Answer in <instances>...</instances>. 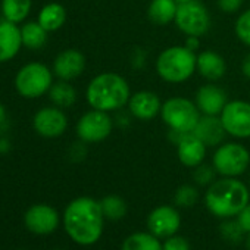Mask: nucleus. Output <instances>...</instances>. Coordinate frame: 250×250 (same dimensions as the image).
<instances>
[{"label":"nucleus","mask_w":250,"mask_h":250,"mask_svg":"<svg viewBox=\"0 0 250 250\" xmlns=\"http://www.w3.org/2000/svg\"><path fill=\"white\" fill-rule=\"evenodd\" d=\"M47 31L37 22V21H30L25 22L21 27V39H22V46L30 49V50H39L46 46L47 43Z\"/></svg>","instance_id":"nucleus-24"},{"label":"nucleus","mask_w":250,"mask_h":250,"mask_svg":"<svg viewBox=\"0 0 250 250\" xmlns=\"http://www.w3.org/2000/svg\"><path fill=\"white\" fill-rule=\"evenodd\" d=\"M61 218L58 210L46 203H37L27 209L24 224L28 231L36 235H49L59 227Z\"/></svg>","instance_id":"nucleus-12"},{"label":"nucleus","mask_w":250,"mask_h":250,"mask_svg":"<svg viewBox=\"0 0 250 250\" xmlns=\"http://www.w3.org/2000/svg\"><path fill=\"white\" fill-rule=\"evenodd\" d=\"M244 0H218V8L224 12V14H235Z\"/></svg>","instance_id":"nucleus-33"},{"label":"nucleus","mask_w":250,"mask_h":250,"mask_svg":"<svg viewBox=\"0 0 250 250\" xmlns=\"http://www.w3.org/2000/svg\"><path fill=\"white\" fill-rule=\"evenodd\" d=\"M243 228L240 227V224L237 221H225L222 225H221V234L225 240L231 241V243H235L241 238L243 235Z\"/></svg>","instance_id":"nucleus-30"},{"label":"nucleus","mask_w":250,"mask_h":250,"mask_svg":"<svg viewBox=\"0 0 250 250\" xmlns=\"http://www.w3.org/2000/svg\"><path fill=\"white\" fill-rule=\"evenodd\" d=\"M47 94L52 103L61 109L71 107L77 100L75 88L72 87V84H69V81L65 80H58L56 83H53Z\"/></svg>","instance_id":"nucleus-25"},{"label":"nucleus","mask_w":250,"mask_h":250,"mask_svg":"<svg viewBox=\"0 0 250 250\" xmlns=\"http://www.w3.org/2000/svg\"><path fill=\"white\" fill-rule=\"evenodd\" d=\"M162 103L156 93L143 90L131 94L128 100V109L131 115L140 121H150L158 113H161Z\"/></svg>","instance_id":"nucleus-18"},{"label":"nucleus","mask_w":250,"mask_h":250,"mask_svg":"<svg viewBox=\"0 0 250 250\" xmlns=\"http://www.w3.org/2000/svg\"><path fill=\"white\" fill-rule=\"evenodd\" d=\"M237 222L240 224V227L243 228L244 232H250V203H247L241 212L237 215Z\"/></svg>","instance_id":"nucleus-34"},{"label":"nucleus","mask_w":250,"mask_h":250,"mask_svg":"<svg viewBox=\"0 0 250 250\" xmlns=\"http://www.w3.org/2000/svg\"><path fill=\"white\" fill-rule=\"evenodd\" d=\"M177 143V155L180 162L184 167L188 168H196L199 167L205 156H206V145L197 139L193 133L187 134H180L178 139L175 140Z\"/></svg>","instance_id":"nucleus-15"},{"label":"nucleus","mask_w":250,"mask_h":250,"mask_svg":"<svg viewBox=\"0 0 250 250\" xmlns=\"http://www.w3.org/2000/svg\"><path fill=\"white\" fill-rule=\"evenodd\" d=\"M62 221L71 240L80 246H91L102 237L104 215L99 200L81 196L69 202Z\"/></svg>","instance_id":"nucleus-1"},{"label":"nucleus","mask_w":250,"mask_h":250,"mask_svg":"<svg viewBox=\"0 0 250 250\" xmlns=\"http://www.w3.org/2000/svg\"><path fill=\"white\" fill-rule=\"evenodd\" d=\"M53 71L40 62H30L20 68L15 75V90L24 99H39L49 93L53 81Z\"/></svg>","instance_id":"nucleus-6"},{"label":"nucleus","mask_w":250,"mask_h":250,"mask_svg":"<svg viewBox=\"0 0 250 250\" xmlns=\"http://www.w3.org/2000/svg\"><path fill=\"white\" fill-rule=\"evenodd\" d=\"M241 71H243V75L250 78V53L244 58L243 61V65H241Z\"/></svg>","instance_id":"nucleus-36"},{"label":"nucleus","mask_w":250,"mask_h":250,"mask_svg":"<svg viewBox=\"0 0 250 250\" xmlns=\"http://www.w3.org/2000/svg\"><path fill=\"white\" fill-rule=\"evenodd\" d=\"M22 39L18 24L3 20L0 22V63L12 61L21 50Z\"/></svg>","instance_id":"nucleus-19"},{"label":"nucleus","mask_w":250,"mask_h":250,"mask_svg":"<svg viewBox=\"0 0 250 250\" xmlns=\"http://www.w3.org/2000/svg\"><path fill=\"white\" fill-rule=\"evenodd\" d=\"M199 200V191L194 186L190 184H184L181 186L174 196V203L177 208H193Z\"/></svg>","instance_id":"nucleus-28"},{"label":"nucleus","mask_w":250,"mask_h":250,"mask_svg":"<svg viewBox=\"0 0 250 250\" xmlns=\"http://www.w3.org/2000/svg\"><path fill=\"white\" fill-rule=\"evenodd\" d=\"M196 71L208 81H218L227 72V62L219 53L213 50H205L197 55Z\"/></svg>","instance_id":"nucleus-20"},{"label":"nucleus","mask_w":250,"mask_h":250,"mask_svg":"<svg viewBox=\"0 0 250 250\" xmlns=\"http://www.w3.org/2000/svg\"><path fill=\"white\" fill-rule=\"evenodd\" d=\"M3 143H5V142H3L2 139H0V155H2V152H3Z\"/></svg>","instance_id":"nucleus-39"},{"label":"nucleus","mask_w":250,"mask_h":250,"mask_svg":"<svg viewBox=\"0 0 250 250\" xmlns=\"http://www.w3.org/2000/svg\"><path fill=\"white\" fill-rule=\"evenodd\" d=\"M187 49H190V50H193V52H196L197 49H199V46H200V40H199V37H193V36H190V37H187V40H186V44H184Z\"/></svg>","instance_id":"nucleus-35"},{"label":"nucleus","mask_w":250,"mask_h":250,"mask_svg":"<svg viewBox=\"0 0 250 250\" xmlns=\"http://www.w3.org/2000/svg\"><path fill=\"white\" fill-rule=\"evenodd\" d=\"M66 21V9L56 2L47 3L44 5L37 17V22L47 31V33H53L58 31L59 28L63 27Z\"/></svg>","instance_id":"nucleus-21"},{"label":"nucleus","mask_w":250,"mask_h":250,"mask_svg":"<svg viewBox=\"0 0 250 250\" xmlns=\"http://www.w3.org/2000/svg\"><path fill=\"white\" fill-rule=\"evenodd\" d=\"M196 61L197 55L186 46H171L158 56L156 72L167 83H184L194 74Z\"/></svg>","instance_id":"nucleus-4"},{"label":"nucleus","mask_w":250,"mask_h":250,"mask_svg":"<svg viewBox=\"0 0 250 250\" xmlns=\"http://www.w3.org/2000/svg\"><path fill=\"white\" fill-rule=\"evenodd\" d=\"M85 69V56L77 49H66L61 52L53 61V75L58 80L71 81L78 78Z\"/></svg>","instance_id":"nucleus-14"},{"label":"nucleus","mask_w":250,"mask_h":250,"mask_svg":"<svg viewBox=\"0 0 250 250\" xmlns=\"http://www.w3.org/2000/svg\"><path fill=\"white\" fill-rule=\"evenodd\" d=\"M131 97L130 85L122 75L116 72H102L87 85L85 99L91 109L113 112L128 104Z\"/></svg>","instance_id":"nucleus-3"},{"label":"nucleus","mask_w":250,"mask_h":250,"mask_svg":"<svg viewBox=\"0 0 250 250\" xmlns=\"http://www.w3.org/2000/svg\"><path fill=\"white\" fill-rule=\"evenodd\" d=\"M250 191L244 183L235 177L215 180L206 190L205 203L210 213L219 218L237 216L249 203Z\"/></svg>","instance_id":"nucleus-2"},{"label":"nucleus","mask_w":250,"mask_h":250,"mask_svg":"<svg viewBox=\"0 0 250 250\" xmlns=\"http://www.w3.org/2000/svg\"><path fill=\"white\" fill-rule=\"evenodd\" d=\"M75 130L83 143H100L110 136L113 122L109 112L91 109L78 119Z\"/></svg>","instance_id":"nucleus-9"},{"label":"nucleus","mask_w":250,"mask_h":250,"mask_svg":"<svg viewBox=\"0 0 250 250\" xmlns=\"http://www.w3.org/2000/svg\"><path fill=\"white\" fill-rule=\"evenodd\" d=\"M194 103L199 107L202 115L219 116L225 104L228 103V100H227V93L221 87L215 84H206L197 90Z\"/></svg>","instance_id":"nucleus-16"},{"label":"nucleus","mask_w":250,"mask_h":250,"mask_svg":"<svg viewBox=\"0 0 250 250\" xmlns=\"http://www.w3.org/2000/svg\"><path fill=\"white\" fill-rule=\"evenodd\" d=\"M121 250H162V243L152 232H134L124 240Z\"/></svg>","instance_id":"nucleus-26"},{"label":"nucleus","mask_w":250,"mask_h":250,"mask_svg":"<svg viewBox=\"0 0 250 250\" xmlns=\"http://www.w3.org/2000/svg\"><path fill=\"white\" fill-rule=\"evenodd\" d=\"M202 113L194 102L186 97H171L162 103L161 118L175 134L193 133Z\"/></svg>","instance_id":"nucleus-5"},{"label":"nucleus","mask_w":250,"mask_h":250,"mask_svg":"<svg viewBox=\"0 0 250 250\" xmlns=\"http://www.w3.org/2000/svg\"><path fill=\"white\" fill-rule=\"evenodd\" d=\"M181 227V215L177 208L162 205L155 208L147 216V228L159 238H168Z\"/></svg>","instance_id":"nucleus-13"},{"label":"nucleus","mask_w":250,"mask_h":250,"mask_svg":"<svg viewBox=\"0 0 250 250\" xmlns=\"http://www.w3.org/2000/svg\"><path fill=\"white\" fill-rule=\"evenodd\" d=\"M174 22L187 37H202L210 28V14L202 2L190 0L187 3L178 5Z\"/></svg>","instance_id":"nucleus-8"},{"label":"nucleus","mask_w":250,"mask_h":250,"mask_svg":"<svg viewBox=\"0 0 250 250\" xmlns=\"http://www.w3.org/2000/svg\"><path fill=\"white\" fill-rule=\"evenodd\" d=\"M162 250H191V247L187 238L174 234L162 243Z\"/></svg>","instance_id":"nucleus-32"},{"label":"nucleus","mask_w":250,"mask_h":250,"mask_svg":"<svg viewBox=\"0 0 250 250\" xmlns=\"http://www.w3.org/2000/svg\"><path fill=\"white\" fill-rule=\"evenodd\" d=\"M235 34L240 42L250 47V9L240 14L235 21Z\"/></svg>","instance_id":"nucleus-29"},{"label":"nucleus","mask_w":250,"mask_h":250,"mask_svg":"<svg viewBox=\"0 0 250 250\" xmlns=\"http://www.w3.org/2000/svg\"><path fill=\"white\" fill-rule=\"evenodd\" d=\"M18 250H25V249H18Z\"/></svg>","instance_id":"nucleus-42"},{"label":"nucleus","mask_w":250,"mask_h":250,"mask_svg":"<svg viewBox=\"0 0 250 250\" xmlns=\"http://www.w3.org/2000/svg\"><path fill=\"white\" fill-rule=\"evenodd\" d=\"M227 134L235 139H250V103L244 100L228 102L219 115Z\"/></svg>","instance_id":"nucleus-10"},{"label":"nucleus","mask_w":250,"mask_h":250,"mask_svg":"<svg viewBox=\"0 0 250 250\" xmlns=\"http://www.w3.org/2000/svg\"><path fill=\"white\" fill-rule=\"evenodd\" d=\"M33 8V0H2L0 11H2L3 20L21 24L30 15Z\"/></svg>","instance_id":"nucleus-23"},{"label":"nucleus","mask_w":250,"mask_h":250,"mask_svg":"<svg viewBox=\"0 0 250 250\" xmlns=\"http://www.w3.org/2000/svg\"><path fill=\"white\" fill-rule=\"evenodd\" d=\"M34 131L44 139L61 137L68 128V118L63 109L58 106H46L36 112L33 118Z\"/></svg>","instance_id":"nucleus-11"},{"label":"nucleus","mask_w":250,"mask_h":250,"mask_svg":"<svg viewBox=\"0 0 250 250\" xmlns=\"http://www.w3.org/2000/svg\"><path fill=\"white\" fill-rule=\"evenodd\" d=\"M175 2H177L178 5H181V3H187V2H190V0H175Z\"/></svg>","instance_id":"nucleus-40"},{"label":"nucleus","mask_w":250,"mask_h":250,"mask_svg":"<svg viewBox=\"0 0 250 250\" xmlns=\"http://www.w3.org/2000/svg\"><path fill=\"white\" fill-rule=\"evenodd\" d=\"M246 247H247V250H250V232H249L247 240H246Z\"/></svg>","instance_id":"nucleus-38"},{"label":"nucleus","mask_w":250,"mask_h":250,"mask_svg":"<svg viewBox=\"0 0 250 250\" xmlns=\"http://www.w3.org/2000/svg\"><path fill=\"white\" fill-rule=\"evenodd\" d=\"M193 134L200 139L206 147H213L224 143L227 131L218 115H202L196 128L193 130Z\"/></svg>","instance_id":"nucleus-17"},{"label":"nucleus","mask_w":250,"mask_h":250,"mask_svg":"<svg viewBox=\"0 0 250 250\" xmlns=\"http://www.w3.org/2000/svg\"><path fill=\"white\" fill-rule=\"evenodd\" d=\"M215 168L210 165L200 164L194 171V181L200 186H210L215 181Z\"/></svg>","instance_id":"nucleus-31"},{"label":"nucleus","mask_w":250,"mask_h":250,"mask_svg":"<svg viewBox=\"0 0 250 250\" xmlns=\"http://www.w3.org/2000/svg\"><path fill=\"white\" fill-rule=\"evenodd\" d=\"M53 250H62V249H53Z\"/></svg>","instance_id":"nucleus-41"},{"label":"nucleus","mask_w":250,"mask_h":250,"mask_svg":"<svg viewBox=\"0 0 250 250\" xmlns=\"http://www.w3.org/2000/svg\"><path fill=\"white\" fill-rule=\"evenodd\" d=\"M250 165V153L240 143H222L213 153V168L222 177H240Z\"/></svg>","instance_id":"nucleus-7"},{"label":"nucleus","mask_w":250,"mask_h":250,"mask_svg":"<svg viewBox=\"0 0 250 250\" xmlns=\"http://www.w3.org/2000/svg\"><path fill=\"white\" fill-rule=\"evenodd\" d=\"M177 9L178 3L175 0H152L147 9V17L156 25H167L175 20Z\"/></svg>","instance_id":"nucleus-22"},{"label":"nucleus","mask_w":250,"mask_h":250,"mask_svg":"<svg viewBox=\"0 0 250 250\" xmlns=\"http://www.w3.org/2000/svg\"><path fill=\"white\" fill-rule=\"evenodd\" d=\"M100 206L104 215V219L109 221H119L127 215V203L116 194H109L100 200Z\"/></svg>","instance_id":"nucleus-27"},{"label":"nucleus","mask_w":250,"mask_h":250,"mask_svg":"<svg viewBox=\"0 0 250 250\" xmlns=\"http://www.w3.org/2000/svg\"><path fill=\"white\" fill-rule=\"evenodd\" d=\"M6 121V107L3 103H0V125Z\"/></svg>","instance_id":"nucleus-37"}]
</instances>
